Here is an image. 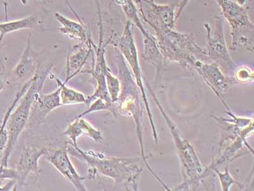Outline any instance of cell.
<instances>
[{
  "instance_id": "obj_1",
  "label": "cell",
  "mask_w": 254,
  "mask_h": 191,
  "mask_svg": "<svg viewBox=\"0 0 254 191\" xmlns=\"http://www.w3.org/2000/svg\"><path fill=\"white\" fill-rule=\"evenodd\" d=\"M67 150L68 153L89 165L94 173L113 179L117 185H124L127 188L131 185L135 190L137 189V181L142 168L135 165L133 159L106 157L93 151L85 152L71 143L69 146L67 144Z\"/></svg>"
},
{
  "instance_id": "obj_2",
  "label": "cell",
  "mask_w": 254,
  "mask_h": 191,
  "mask_svg": "<svg viewBox=\"0 0 254 191\" xmlns=\"http://www.w3.org/2000/svg\"><path fill=\"white\" fill-rule=\"evenodd\" d=\"M161 53L165 60L191 69L197 61L207 60L205 49L196 44L192 34L176 31L164 26L151 27Z\"/></svg>"
},
{
  "instance_id": "obj_3",
  "label": "cell",
  "mask_w": 254,
  "mask_h": 191,
  "mask_svg": "<svg viewBox=\"0 0 254 191\" xmlns=\"http://www.w3.org/2000/svg\"><path fill=\"white\" fill-rule=\"evenodd\" d=\"M53 67L54 65L51 64L40 68L38 67L35 76L31 79L28 90L20 99L19 104L16 105L9 116L6 126L8 133V142L4 150L0 165L8 167L9 159L14 149L16 143L28 123L32 108L35 103L36 96L41 93L45 80Z\"/></svg>"
},
{
  "instance_id": "obj_4",
  "label": "cell",
  "mask_w": 254,
  "mask_h": 191,
  "mask_svg": "<svg viewBox=\"0 0 254 191\" xmlns=\"http://www.w3.org/2000/svg\"><path fill=\"white\" fill-rule=\"evenodd\" d=\"M231 27V49L243 46L253 51L254 25L249 17L248 8L233 0H214Z\"/></svg>"
},
{
  "instance_id": "obj_5",
  "label": "cell",
  "mask_w": 254,
  "mask_h": 191,
  "mask_svg": "<svg viewBox=\"0 0 254 191\" xmlns=\"http://www.w3.org/2000/svg\"><path fill=\"white\" fill-rule=\"evenodd\" d=\"M204 28L207 43L205 50L208 59L214 61L219 67L225 70L230 69L234 66V63L227 47L222 17L217 16L215 18L214 28L208 23L204 24Z\"/></svg>"
},
{
  "instance_id": "obj_6",
  "label": "cell",
  "mask_w": 254,
  "mask_h": 191,
  "mask_svg": "<svg viewBox=\"0 0 254 191\" xmlns=\"http://www.w3.org/2000/svg\"><path fill=\"white\" fill-rule=\"evenodd\" d=\"M156 103L158 104L159 108L162 111V114L166 119L167 123L169 125V128L171 129L172 135L174 136L175 142L179 150V156L183 165L184 169V177H185V184L187 186L190 185L192 181L196 180L198 177L204 174V170L200 162L199 161L198 157L195 154L194 150L190 145V143L183 139L179 135L178 129L174 126L171 120L165 114L164 111L162 109L158 100L156 99L155 96L153 95Z\"/></svg>"
},
{
  "instance_id": "obj_7",
  "label": "cell",
  "mask_w": 254,
  "mask_h": 191,
  "mask_svg": "<svg viewBox=\"0 0 254 191\" xmlns=\"http://www.w3.org/2000/svg\"><path fill=\"white\" fill-rule=\"evenodd\" d=\"M133 26L132 23L128 20L122 35L116 40H112L111 38V42H113V45L117 48L125 60L130 65L133 74L134 75L138 87L140 88L142 93L145 105L147 106L148 103H147L144 88H143L142 72L139 65V58H138L137 49L136 47L134 38H133Z\"/></svg>"
},
{
  "instance_id": "obj_8",
  "label": "cell",
  "mask_w": 254,
  "mask_h": 191,
  "mask_svg": "<svg viewBox=\"0 0 254 191\" xmlns=\"http://www.w3.org/2000/svg\"><path fill=\"white\" fill-rule=\"evenodd\" d=\"M139 12L143 20L149 26L162 25L174 29L176 24V8L175 4H160L154 0H139Z\"/></svg>"
},
{
  "instance_id": "obj_9",
  "label": "cell",
  "mask_w": 254,
  "mask_h": 191,
  "mask_svg": "<svg viewBox=\"0 0 254 191\" xmlns=\"http://www.w3.org/2000/svg\"><path fill=\"white\" fill-rule=\"evenodd\" d=\"M47 160L77 191H87V188L83 183L85 181V178L77 172L70 160L67 150V143L64 147L56 150L52 156L47 158Z\"/></svg>"
},
{
  "instance_id": "obj_10",
  "label": "cell",
  "mask_w": 254,
  "mask_h": 191,
  "mask_svg": "<svg viewBox=\"0 0 254 191\" xmlns=\"http://www.w3.org/2000/svg\"><path fill=\"white\" fill-rule=\"evenodd\" d=\"M48 154V149L45 147H26L20 156L17 163L16 170L18 173L17 186L21 187L25 184L30 174L39 176V160L43 156Z\"/></svg>"
},
{
  "instance_id": "obj_11",
  "label": "cell",
  "mask_w": 254,
  "mask_h": 191,
  "mask_svg": "<svg viewBox=\"0 0 254 191\" xmlns=\"http://www.w3.org/2000/svg\"><path fill=\"white\" fill-rule=\"evenodd\" d=\"M192 69L198 73L219 97L232 84L233 81L222 74L216 63L205 64L198 61Z\"/></svg>"
},
{
  "instance_id": "obj_12",
  "label": "cell",
  "mask_w": 254,
  "mask_h": 191,
  "mask_svg": "<svg viewBox=\"0 0 254 191\" xmlns=\"http://www.w3.org/2000/svg\"><path fill=\"white\" fill-rule=\"evenodd\" d=\"M63 135L67 136L71 140V143L77 146V140L82 135H86L97 143L103 141V134L101 131L95 128L91 124L84 119L83 117H76L71 124L68 125Z\"/></svg>"
},
{
  "instance_id": "obj_13",
  "label": "cell",
  "mask_w": 254,
  "mask_h": 191,
  "mask_svg": "<svg viewBox=\"0 0 254 191\" xmlns=\"http://www.w3.org/2000/svg\"><path fill=\"white\" fill-rule=\"evenodd\" d=\"M31 37L29 33L23 54L13 71L17 78L26 82L33 78L39 67L35 52L32 50Z\"/></svg>"
},
{
  "instance_id": "obj_14",
  "label": "cell",
  "mask_w": 254,
  "mask_h": 191,
  "mask_svg": "<svg viewBox=\"0 0 254 191\" xmlns=\"http://www.w3.org/2000/svg\"><path fill=\"white\" fill-rule=\"evenodd\" d=\"M92 41L88 43H81L80 46L77 48L74 52L69 54L67 58L66 75L65 81L68 82L81 72L83 66L87 62L92 51Z\"/></svg>"
},
{
  "instance_id": "obj_15",
  "label": "cell",
  "mask_w": 254,
  "mask_h": 191,
  "mask_svg": "<svg viewBox=\"0 0 254 191\" xmlns=\"http://www.w3.org/2000/svg\"><path fill=\"white\" fill-rule=\"evenodd\" d=\"M144 44V57L145 60L148 61L156 68V78L162 71L165 65V58L161 53L158 46L155 36L147 33L143 35Z\"/></svg>"
},
{
  "instance_id": "obj_16",
  "label": "cell",
  "mask_w": 254,
  "mask_h": 191,
  "mask_svg": "<svg viewBox=\"0 0 254 191\" xmlns=\"http://www.w3.org/2000/svg\"><path fill=\"white\" fill-rule=\"evenodd\" d=\"M54 17L62 25L61 28L58 29L60 33L69 36V38L81 41L82 43L88 42L89 39L88 38L83 24L68 19L60 13H56Z\"/></svg>"
},
{
  "instance_id": "obj_17",
  "label": "cell",
  "mask_w": 254,
  "mask_h": 191,
  "mask_svg": "<svg viewBox=\"0 0 254 191\" xmlns=\"http://www.w3.org/2000/svg\"><path fill=\"white\" fill-rule=\"evenodd\" d=\"M59 86L58 90L50 94L44 95L40 93L36 96L35 104L40 112V119L42 121L50 112L62 106L60 96L61 87Z\"/></svg>"
},
{
  "instance_id": "obj_18",
  "label": "cell",
  "mask_w": 254,
  "mask_h": 191,
  "mask_svg": "<svg viewBox=\"0 0 254 191\" xmlns=\"http://www.w3.org/2000/svg\"><path fill=\"white\" fill-rule=\"evenodd\" d=\"M42 22V20L37 15L32 14L23 19L0 23V45L6 34L24 29L37 28Z\"/></svg>"
},
{
  "instance_id": "obj_19",
  "label": "cell",
  "mask_w": 254,
  "mask_h": 191,
  "mask_svg": "<svg viewBox=\"0 0 254 191\" xmlns=\"http://www.w3.org/2000/svg\"><path fill=\"white\" fill-rule=\"evenodd\" d=\"M31 83V79L29 81L26 82L23 86L20 88L19 92L16 93L14 99H13L12 103L9 106L7 110H6L3 117V120H2L1 126H0V152L4 151L5 149L6 145L8 142V133L6 131V123H7L9 116L12 113L13 109L15 108L16 105L19 103L20 99H21L22 96L25 94L26 91L28 90L29 86Z\"/></svg>"
},
{
  "instance_id": "obj_20",
  "label": "cell",
  "mask_w": 254,
  "mask_h": 191,
  "mask_svg": "<svg viewBox=\"0 0 254 191\" xmlns=\"http://www.w3.org/2000/svg\"><path fill=\"white\" fill-rule=\"evenodd\" d=\"M57 83L61 87L60 96L62 105H72L87 103V97L82 93L77 92L66 86V82H61L60 79L56 78Z\"/></svg>"
},
{
  "instance_id": "obj_21",
  "label": "cell",
  "mask_w": 254,
  "mask_h": 191,
  "mask_svg": "<svg viewBox=\"0 0 254 191\" xmlns=\"http://www.w3.org/2000/svg\"><path fill=\"white\" fill-rule=\"evenodd\" d=\"M117 3L121 6L122 10L133 26L137 27L143 35L148 33L143 26L141 20L138 15V10L133 0H116Z\"/></svg>"
},
{
  "instance_id": "obj_22",
  "label": "cell",
  "mask_w": 254,
  "mask_h": 191,
  "mask_svg": "<svg viewBox=\"0 0 254 191\" xmlns=\"http://www.w3.org/2000/svg\"><path fill=\"white\" fill-rule=\"evenodd\" d=\"M106 81L111 101L115 104L119 99L120 91H121V83L119 78L115 77L111 74L110 69L108 70L106 73Z\"/></svg>"
},
{
  "instance_id": "obj_23",
  "label": "cell",
  "mask_w": 254,
  "mask_h": 191,
  "mask_svg": "<svg viewBox=\"0 0 254 191\" xmlns=\"http://www.w3.org/2000/svg\"><path fill=\"white\" fill-rule=\"evenodd\" d=\"M94 101L87 110L84 111L83 113H80L76 117H83L84 116L90 114V113L97 112V111H99L110 110L113 111V104H109L101 98H97L94 100Z\"/></svg>"
},
{
  "instance_id": "obj_24",
  "label": "cell",
  "mask_w": 254,
  "mask_h": 191,
  "mask_svg": "<svg viewBox=\"0 0 254 191\" xmlns=\"http://www.w3.org/2000/svg\"><path fill=\"white\" fill-rule=\"evenodd\" d=\"M214 170L217 173V174L218 175L222 190L226 191L230 190V188L233 184H237V185L240 186V184L235 182L231 177L228 168H226L225 172L224 173H221L218 170H217V169Z\"/></svg>"
},
{
  "instance_id": "obj_25",
  "label": "cell",
  "mask_w": 254,
  "mask_h": 191,
  "mask_svg": "<svg viewBox=\"0 0 254 191\" xmlns=\"http://www.w3.org/2000/svg\"><path fill=\"white\" fill-rule=\"evenodd\" d=\"M19 176L16 169L9 168L0 165V182L5 180H15L17 181Z\"/></svg>"
},
{
  "instance_id": "obj_26",
  "label": "cell",
  "mask_w": 254,
  "mask_h": 191,
  "mask_svg": "<svg viewBox=\"0 0 254 191\" xmlns=\"http://www.w3.org/2000/svg\"><path fill=\"white\" fill-rule=\"evenodd\" d=\"M236 78L238 81L247 82L249 81H253V73L251 71L249 68L245 67L240 68L236 73Z\"/></svg>"
},
{
  "instance_id": "obj_27",
  "label": "cell",
  "mask_w": 254,
  "mask_h": 191,
  "mask_svg": "<svg viewBox=\"0 0 254 191\" xmlns=\"http://www.w3.org/2000/svg\"><path fill=\"white\" fill-rule=\"evenodd\" d=\"M6 82L5 67H4L3 59L2 58L1 54H0V93L4 90Z\"/></svg>"
},
{
  "instance_id": "obj_28",
  "label": "cell",
  "mask_w": 254,
  "mask_h": 191,
  "mask_svg": "<svg viewBox=\"0 0 254 191\" xmlns=\"http://www.w3.org/2000/svg\"><path fill=\"white\" fill-rule=\"evenodd\" d=\"M96 3L97 12L99 17V40L103 39L104 31L103 26V18L101 14V0H95Z\"/></svg>"
},
{
  "instance_id": "obj_29",
  "label": "cell",
  "mask_w": 254,
  "mask_h": 191,
  "mask_svg": "<svg viewBox=\"0 0 254 191\" xmlns=\"http://www.w3.org/2000/svg\"><path fill=\"white\" fill-rule=\"evenodd\" d=\"M190 0H181V3L179 4L178 10L176 12V21L180 17L181 13H182L184 9L186 8L188 3H189Z\"/></svg>"
},
{
  "instance_id": "obj_30",
  "label": "cell",
  "mask_w": 254,
  "mask_h": 191,
  "mask_svg": "<svg viewBox=\"0 0 254 191\" xmlns=\"http://www.w3.org/2000/svg\"><path fill=\"white\" fill-rule=\"evenodd\" d=\"M65 3L67 4L68 7L70 8V10H71V12L74 15L76 16V19H78L79 22H80L81 24H83L82 20H81L80 17H79V16L78 15V13L76 12V11L74 10L73 8H72V6H71V4L69 3V2L67 1V0H64Z\"/></svg>"
},
{
  "instance_id": "obj_31",
  "label": "cell",
  "mask_w": 254,
  "mask_h": 191,
  "mask_svg": "<svg viewBox=\"0 0 254 191\" xmlns=\"http://www.w3.org/2000/svg\"><path fill=\"white\" fill-rule=\"evenodd\" d=\"M20 1L22 2V3L25 5L27 3V0H20Z\"/></svg>"
},
{
  "instance_id": "obj_32",
  "label": "cell",
  "mask_w": 254,
  "mask_h": 191,
  "mask_svg": "<svg viewBox=\"0 0 254 191\" xmlns=\"http://www.w3.org/2000/svg\"><path fill=\"white\" fill-rule=\"evenodd\" d=\"M139 0H133V1L135 2V3H137L138 1H139Z\"/></svg>"
},
{
  "instance_id": "obj_33",
  "label": "cell",
  "mask_w": 254,
  "mask_h": 191,
  "mask_svg": "<svg viewBox=\"0 0 254 191\" xmlns=\"http://www.w3.org/2000/svg\"><path fill=\"white\" fill-rule=\"evenodd\" d=\"M0 2H1L2 3L4 4H6L5 3H4V2L3 1H1V0H0Z\"/></svg>"
},
{
  "instance_id": "obj_34",
  "label": "cell",
  "mask_w": 254,
  "mask_h": 191,
  "mask_svg": "<svg viewBox=\"0 0 254 191\" xmlns=\"http://www.w3.org/2000/svg\"><path fill=\"white\" fill-rule=\"evenodd\" d=\"M37 1H41V0H37Z\"/></svg>"
}]
</instances>
